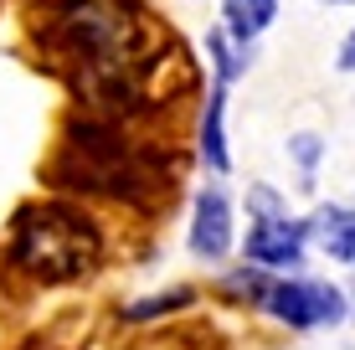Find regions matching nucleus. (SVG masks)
<instances>
[{
  "mask_svg": "<svg viewBox=\"0 0 355 350\" xmlns=\"http://www.w3.org/2000/svg\"><path fill=\"white\" fill-rule=\"evenodd\" d=\"M304 237H309V227L288 222V216H263V222L248 232V258L252 263H268V268L299 263L304 258Z\"/></svg>",
  "mask_w": 355,
  "mask_h": 350,
  "instance_id": "7ed1b4c3",
  "label": "nucleus"
},
{
  "mask_svg": "<svg viewBox=\"0 0 355 350\" xmlns=\"http://www.w3.org/2000/svg\"><path fill=\"white\" fill-rule=\"evenodd\" d=\"M340 67H345V72H355V31L345 36V46H340Z\"/></svg>",
  "mask_w": 355,
  "mask_h": 350,
  "instance_id": "1a4fd4ad",
  "label": "nucleus"
},
{
  "mask_svg": "<svg viewBox=\"0 0 355 350\" xmlns=\"http://www.w3.org/2000/svg\"><path fill=\"white\" fill-rule=\"evenodd\" d=\"M222 114H227V93L222 82L211 88V98H206V124H201V155L211 170H227V134H222Z\"/></svg>",
  "mask_w": 355,
  "mask_h": 350,
  "instance_id": "0eeeda50",
  "label": "nucleus"
},
{
  "mask_svg": "<svg viewBox=\"0 0 355 350\" xmlns=\"http://www.w3.org/2000/svg\"><path fill=\"white\" fill-rule=\"evenodd\" d=\"M273 16H278V0H227V31L237 36V42L263 36L273 26Z\"/></svg>",
  "mask_w": 355,
  "mask_h": 350,
  "instance_id": "423d86ee",
  "label": "nucleus"
},
{
  "mask_svg": "<svg viewBox=\"0 0 355 350\" xmlns=\"http://www.w3.org/2000/svg\"><path fill=\"white\" fill-rule=\"evenodd\" d=\"M314 237H320V247L329 252V258H340V263H355V211L345 207H329L314 216V227H309Z\"/></svg>",
  "mask_w": 355,
  "mask_h": 350,
  "instance_id": "39448f33",
  "label": "nucleus"
},
{
  "mask_svg": "<svg viewBox=\"0 0 355 350\" xmlns=\"http://www.w3.org/2000/svg\"><path fill=\"white\" fill-rule=\"evenodd\" d=\"M293 155H299L304 170H309V165L320 160V139H314V134H299V139H293Z\"/></svg>",
  "mask_w": 355,
  "mask_h": 350,
  "instance_id": "6e6552de",
  "label": "nucleus"
},
{
  "mask_svg": "<svg viewBox=\"0 0 355 350\" xmlns=\"http://www.w3.org/2000/svg\"><path fill=\"white\" fill-rule=\"evenodd\" d=\"M263 309L268 315H278L284 324H299V330H309V324H340L345 320V294L329 283H309V279H293V283H268L258 288Z\"/></svg>",
  "mask_w": 355,
  "mask_h": 350,
  "instance_id": "f03ea898",
  "label": "nucleus"
},
{
  "mask_svg": "<svg viewBox=\"0 0 355 350\" xmlns=\"http://www.w3.org/2000/svg\"><path fill=\"white\" fill-rule=\"evenodd\" d=\"M93 252H98V232L78 211L42 207V211H26L16 222L10 258L26 273H36V279H72V273H83L93 263Z\"/></svg>",
  "mask_w": 355,
  "mask_h": 350,
  "instance_id": "f257e3e1",
  "label": "nucleus"
},
{
  "mask_svg": "<svg viewBox=\"0 0 355 350\" xmlns=\"http://www.w3.org/2000/svg\"><path fill=\"white\" fill-rule=\"evenodd\" d=\"M191 247L201 258H222L232 247V207L222 191H201L196 201V222H191Z\"/></svg>",
  "mask_w": 355,
  "mask_h": 350,
  "instance_id": "20e7f679",
  "label": "nucleus"
}]
</instances>
